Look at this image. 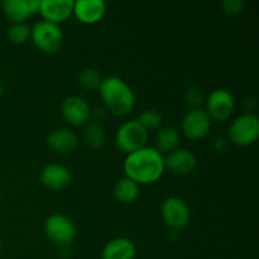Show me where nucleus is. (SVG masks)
Segmentation results:
<instances>
[{"mask_svg":"<svg viewBox=\"0 0 259 259\" xmlns=\"http://www.w3.org/2000/svg\"><path fill=\"white\" fill-rule=\"evenodd\" d=\"M125 177L138 185L154 184L164 174V157L154 147H143L126 154L123 163Z\"/></svg>","mask_w":259,"mask_h":259,"instance_id":"f257e3e1","label":"nucleus"},{"mask_svg":"<svg viewBox=\"0 0 259 259\" xmlns=\"http://www.w3.org/2000/svg\"><path fill=\"white\" fill-rule=\"evenodd\" d=\"M99 91L106 108L115 115H128L136 105L133 90L118 76L103 78Z\"/></svg>","mask_w":259,"mask_h":259,"instance_id":"f03ea898","label":"nucleus"},{"mask_svg":"<svg viewBox=\"0 0 259 259\" xmlns=\"http://www.w3.org/2000/svg\"><path fill=\"white\" fill-rule=\"evenodd\" d=\"M228 138L234 146H252L259 138V118L253 113L238 116L229 126Z\"/></svg>","mask_w":259,"mask_h":259,"instance_id":"7ed1b4c3","label":"nucleus"},{"mask_svg":"<svg viewBox=\"0 0 259 259\" xmlns=\"http://www.w3.org/2000/svg\"><path fill=\"white\" fill-rule=\"evenodd\" d=\"M30 38L38 50L45 53H56L63 45V33L60 25L40 20L32 27Z\"/></svg>","mask_w":259,"mask_h":259,"instance_id":"20e7f679","label":"nucleus"},{"mask_svg":"<svg viewBox=\"0 0 259 259\" xmlns=\"http://www.w3.org/2000/svg\"><path fill=\"white\" fill-rule=\"evenodd\" d=\"M43 229L48 239L61 248H66L72 244L77 235L72 220L62 214H53L48 217L43 225Z\"/></svg>","mask_w":259,"mask_h":259,"instance_id":"39448f33","label":"nucleus"},{"mask_svg":"<svg viewBox=\"0 0 259 259\" xmlns=\"http://www.w3.org/2000/svg\"><path fill=\"white\" fill-rule=\"evenodd\" d=\"M148 141V132L138 123V120H129L118 129L115 134V144L126 154L133 153L146 147Z\"/></svg>","mask_w":259,"mask_h":259,"instance_id":"423d86ee","label":"nucleus"},{"mask_svg":"<svg viewBox=\"0 0 259 259\" xmlns=\"http://www.w3.org/2000/svg\"><path fill=\"white\" fill-rule=\"evenodd\" d=\"M161 215L164 225L174 232L185 229L190 223V209L186 202L176 196L167 197L161 206Z\"/></svg>","mask_w":259,"mask_h":259,"instance_id":"0eeeda50","label":"nucleus"},{"mask_svg":"<svg viewBox=\"0 0 259 259\" xmlns=\"http://www.w3.org/2000/svg\"><path fill=\"white\" fill-rule=\"evenodd\" d=\"M235 101L232 94L224 89H217L207 96L205 101V111L211 120L225 121L232 116Z\"/></svg>","mask_w":259,"mask_h":259,"instance_id":"6e6552de","label":"nucleus"},{"mask_svg":"<svg viewBox=\"0 0 259 259\" xmlns=\"http://www.w3.org/2000/svg\"><path fill=\"white\" fill-rule=\"evenodd\" d=\"M212 120L209 118L206 111L202 109H191L185 114L182 119L181 128L185 137L190 141H200L205 138L211 128Z\"/></svg>","mask_w":259,"mask_h":259,"instance_id":"1a4fd4ad","label":"nucleus"},{"mask_svg":"<svg viewBox=\"0 0 259 259\" xmlns=\"http://www.w3.org/2000/svg\"><path fill=\"white\" fill-rule=\"evenodd\" d=\"M61 113L63 119L71 125L80 126L90 120L91 108L88 101L77 95H71L63 99L61 104Z\"/></svg>","mask_w":259,"mask_h":259,"instance_id":"9d476101","label":"nucleus"},{"mask_svg":"<svg viewBox=\"0 0 259 259\" xmlns=\"http://www.w3.org/2000/svg\"><path fill=\"white\" fill-rule=\"evenodd\" d=\"M73 0H40L39 14L43 20L60 24L73 14Z\"/></svg>","mask_w":259,"mask_h":259,"instance_id":"9b49d317","label":"nucleus"},{"mask_svg":"<svg viewBox=\"0 0 259 259\" xmlns=\"http://www.w3.org/2000/svg\"><path fill=\"white\" fill-rule=\"evenodd\" d=\"M197 158L189 149H180L171 152L164 157V169L174 175L184 176L196 168Z\"/></svg>","mask_w":259,"mask_h":259,"instance_id":"f8f14e48","label":"nucleus"},{"mask_svg":"<svg viewBox=\"0 0 259 259\" xmlns=\"http://www.w3.org/2000/svg\"><path fill=\"white\" fill-rule=\"evenodd\" d=\"M39 180L45 187L58 191L70 186L72 177L67 167L60 163H50L42 168Z\"/></svg>","mask_w":259,"mask_h":259,"instance_id":"ddd939ff","label":"nucleus"},{"mask_svg":"<svg viewBox=\"0 0 259 259\" xmlns=\"http://www.w3.org/2000/svg\"><path fill=\"white\" fill-rule=\"evenodd\" d=\"M105 13L106 4L103 0H77L73 5V14L82 24H96Z\"/></svg>","mask_w":259,"mask_h":259,"instance_id":"4468645a","label":"nucleus"},{"mask_svg":"<svg viewBox=\"0 0 259 259\" xmlns=\"http://www.w3.org/2000/svg\"><path fill=\"white\" fill-rule=\"evenodd\" d=\"M137 247L128 238H115L104 245L101 259H134Z\"/></svg>","mask_w":259,"mask_h":259,"instance_id":"2eb2a0df","label":"nucleus"},{"mask_svg":"<svg viewBox=\"0 0 259 259\" xmlns=\"http://www.w3.org/2000/svg\"><path fill=\"white\" fill-rule=\"evenodd\" d=\"M47 144L52 151L57 153H71L77 148V137L68 129H55L48 136Z\"/></svg>","mask_w":259,"mask_h":259,"instance_id":"dca6fc26","label":"nucleus"},{"mask_svg":"<svg viewBox=\"0 0 259 259\" xmlns=\"http://www.w3.org/2000/svg\"><path fill=\"white\" fill-rule=\"evenodd\" d=\"M2 9L13 24L25 23V20L32 15L28 7V0H4L2 3Z\"/></svg>","mask_w":259,"mask_h":259,"instance_id":"f3484780","label":"nucleus"},{"mask_svg":"<svg viewBox=\"0 0 259 259\" xmlns=\"http://www.w3.org/2000/svg\"><path fill=\"white\" fill-rule=\"evenodd\" d=\"M180 133L174 126H164L159 129L156 137V147L154 148L161 154L171 153L176 151L180 146Z\"/></svg>","mask_w":259,"mask_h":259,"instance_id":"a211bd4d","label":"nucleus"},{"mask_svg":"<svg viewBox=\"0 0 259 259\" xmlns=\"http://www.w3.org/2000/svg\"><path fill=\"white\" fill-rule=\"evenodd\" d=\"M114 196L121 204H132L139 196V185L128 177L119 180L114 186Z\"/></svg>","mask_w":259,"mask_h":259,"instance_id":"6ab92c4d","label":"nucleus"},{"mask_svg":"<svg viewBox=\"0 0 259 259\" xmlns=\"http://www.w3.org/2000/svg\"><path fill=\"white\" fill-rule=\"evenodd\" d=\"M83 141L91 148H101L106 141L105 129L100 123L91 121V123L86 124L85 129H83Z\"/></svg>","mask_w":259,"mask_h":259,"instance_id":"aec40b11","label":"nucleus"},{"mask_svg":"<svg viewBox=\"0 0 259 259\" xmlns=\"http://www.w3.org/2000/svg\"><path fill=\"white\" fill-rule=\"evenodd\" d=\"M77 78H78V83H80L83 89H86V90L89 91L99 90L101 82H103V77H101V75L99 73V71L91 67L81 70L80 73H78Z\"/></svg>","mask_w":259,"mask_h":259,"instance_id":"412c9836","label":"nucleus"},{"mask_svg":"<svg viewBox=\"0 0 259 259\" xmlns=\"http://www.w3.org/2000/svg\"><path fill=\"white\" fill-rule=\"evenodd\" d=\"M30 32H32V27H29L27 23L13 24L12 27L8 29V39H9L13 45H23V43H25L30 38Z\"/></svg>","mask_w":259,"mask_h":259,"instance_id":"4be33fe9","label":"nucleus"},{"mask_svg":"<svg viewBox=\"0 0 259 259\" xmlns=\"http://www.w3.org/2000/svg\"><path fill=\"white\" fill-rule=\"evenodd\" d=\"M137 120H138V123L141 124L147 132L156 131V129H158L159 126L162 125L161 113L154 110V109H147V110H143Z\"/></svg>","mask_w":259,"mask_h":259,"instance_id":"5701e85b","label":"nucleus"},{"mask_svg":"<svg viewBox=\"0 0 259 259\" xmlns=\"http://www.w3.org/2000/svg\"><path fill=\"white\" fill-rule=\"evenodd\" d=\"M185 101L192 109H199V106L204 103V95L199 88H190L185 93Z\"/></svg>","mask_w":259,"mask_h":259,"instance_id":"b1692460","label":"nucleus"},{"mask_svg":"<svg viewBox=\"0 0 259 259\" xmlns=\"http://www.w3.org/2000/svg\"><path fill=\"white\" fill-rule=\"evenodd\" d=\"M244 5L243 0H224L222 3V9L228 15H238L243 12Z\"/></svg>","mask_w":259,"mask_h":259,"instance_id":"393cba45","label":"nucleus"},{"mask_svg":"<svg viewBox=\"0 0 259 259\" xmlns=\"http://www.w3.org/2000/svg\"><path fill=\"white\" fill-rule=\"evenodd\" d=\"M0 253H2V240H0Z\"/></svg>","mask_w":259,"mask_h":259,"instance_id":"a878e982","label":"nucleus"},{"mask_svg":"<svg viewBox=\"0 0 259 259\" xmlns=\"http://www.w3.org/2000/svg\"><path fill=\"white\" fill-rule=\"evenodd\" d=\"M0 94H2V85H0Z\"/></svg>","mask_w":259,"mask_h":259,"instance_id":"bb28decb","label":"nucleus"}]
</instances>
